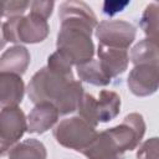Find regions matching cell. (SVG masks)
Here are the masks:
<instances>
[{
    "instance_id": "6da1fadb",
    "label": "cell",
    "mask_w": 159,
    "mask_h": 159,
    "mask_svg": "<svg viewBox=\"0 0 159 159\" xmlns=\"http://www.w3.org/2000/svg\"><path fill=\"white\" fill-rule=\"evenodd\" d=\"M58 16L61 27L57 51L76 66L93 60L94 45L91 36L98 22L91 7L82 1H65L60 6Z\"/></svg>"
},
{
    "instance_id": "7a4b0ae2",
    "label": "cell",
    "mask_w": 159,
    "mask_h": 159,
    "mask_svg": "<svg viewBox=\"0 0 159 159\" xmlns=\"http://www.w3.org/2000/svg\"><path fill=\"white\" fill-rule=\"evenodd\" d=\"M27 94L35 104L51 103L60 114H67L78 108L84 92L81 82L76 81L73 75H65L46 66L32 76L27 86Z\"/></svg>"
},
{
    "instance_id": "3957f363",
    "label": "cell",
    "mask_w": 159,
    "mask_h": 159,
    "mask_svg": "<svg viewBox=\"0 0 159 159\" xmlns=\"http://www.w3.org/2000/svg\"><path fill=\"white\" fill-rule=\"evenodd\" d=\"M48 31L47 20L31 12L27 16L9 17V20L2 22V39L14 43L42 42L47 37Z\"/></svg>"
},
{
    "instance_id": "277c9868",
    "label": "cell",
    "mask_w": 159,
    "mask_h": 159,
    "mask_svg": "<svg viewBox=\"0 0 159 159\" xmlns=\"http://www.w3.org/2000/svg\"><path fill=\"white\" fill-rule=\"evenodd\" d=\"M98 134L96 127L80 116L61 120L53 129V137L58 144L81 153L94 142Z\"/></svg>"
},
{
    "instance_id": "5b68a950",
    "label": "cell",
    "mask_w": 159,
    "mask_h": 159,
    "mask_svg": "<svg viewBox=\"0 0 159 159\" xmlns=\"http://www.w3.org/2000/svg\"><path fill=\"white\" fill-rule=\"evenodd\" d=\"M117 145V148L124 153L137 148L145 133V123L139 113H130L124 117L123 122L116 127L103 130Z\"/></svg>"
},
{
    "instance_id": "8992f818",
    "label": "cell",
    "mask_w": 159,
    "mask_h": 159,
    "mask_svg": "<svg viewBox=\"0 0 159 159\" xmlns=\"http://www.w3.org/2000/svg\"><path fill=\"white\" fill-rule=\"evenodd\" d=\"M99 45L127 50L135 39V27L123 20H104L96 27Z\"/></svg>"
},
{
    "instance_id": "52a82bcc",
    "label": "cell",
    "mask_w": 159,
    "mask_h": 159,
    "mask_svg": "<svg viewBox=\"0 0 159 159\" xmlns=\"http://www.w3.org/2000/svg\"><path fill=\"white\" fill-rule=\"evenodd\" d=\"M27 130V119L19 107L1 108L0 112V133H1V155L10 150L12 145Z\"/></svg>"
},
{
    "instance_id": "ba28073f",
    "label": "cell",
    "mask_w": 159,
    "mask_h": 159,
    "mask_svg": "<svg viewBox=\"0 0 159 159\" xmlns=\"http://www.w3.org/2000/svg\"><path fill=\"white\" fill-rule=\"evenodd\" d=\"M127 84L129 91L137 97H147L159 88V65L142 63L133 67Z\"/></svg>"
},
{
    "instance_id": "9c48e42d",
    "label": "cell",
    "mask_w": 159,
    "mask_h": 159,
    "mask_svg": "<svg viewBox=\"0 0 159 159\" xmlns=\"http://www.w3.org/2000/svg\"><path fill=\"white\" fill-rule=\"evenodd\" d=\"M97 55L103 70L111 78L122 75L128 67L129 55L127 50L98 45Z\"/></svg>"
},
{
    "instance_id": "30bf717a",
    "label": "cell",
    "mask_w": 159,
    "mask_h": 159,
    "mask_svg": "<svg viewBox=\"0 0 159 159\" xmlns=\"http://www.w3.org/2000/svg\"><path fill=\"white\" fill-rule=\"evenodd\" d=\"M60 116L58 109L51 103L36 104L27 116V132L30 133H45L57 122Z\"/></svg>"
},
{
    "instance_id": "8fae6325",
    "label": "cell",
    "mask_w": 159,
    "mask_h": 159,
    "mask_svg": "<svg viewBox=\"0 0 159 159\" xmlns=\"http://www.w3.org/2000/svg\"><path fill=\"white\" fill-rule=\"evenodd\" d=\"M25 87L21 76L0 72V103L1 108L17 107L24 97Z\"/></svg>"
},
{
    "instance_id": "7c38bea8",
    "label": "cell",
    "mask_w": 159,
    "mask_h": 159,
    "mask_svg": "<svg viewBox=\"0 0 159 159\" xmlns=\"http://www.w3.org/2000/svg\"><path fill=\"white\" fill-rule=\"evenodd\" d=\"M30 63V53L24 46H14L7 48L0 58V71L6 73L24 75Z\"/></svg>"
},
{
    "instance_id": "4fadbf2b",
    "label": "cell",
    "mask_w": 159,
    "mask_h": 159,
    "mask_svg": "<svg viewBox=\"0 0 159 159\" xmlns=\"http://www.w3.org/2000/svg\"><path fill=\"white\" fill-rule=\"evenodd\" d=\"M82 154L88 159H124L123 153L104 132H101L94 142L86 148Z\"/></svg>"
},
{
    "instance_id": "5bb4252c",
    "label": "cell",
    "mask_w": 159,
    "mask_h": 159,
    "mask_svg": "<svg viewBox=\"0 0 159 159\" xmlns=\"http://www.w3.org/2000/svg\"><path fill=\"white\" fill-rule=\"evenodd\" d=\"M120 109V97L108 89H103L99 93V98L97 99V116L98 122L107 123L114 119Z\"/></svg>"
},
{
    "instance_id": "9a60e30c",
    "label": "cell",
    "mask_w": 159,
    "mask_h": 159,
    "mask_svg": "<svg viewBox=\"0 0 159 159\" xmlns=\"http://www.w3.org/2000/svg\"><path fill=\"white\" fill-rule=\"evenodd\" d=\"M130 60L134 66L142 63L159 65V41L148 37L142 40L132 48Z\"/></svg>"
},
{
    "instance_id": "2e32d148",
    "label": "cell",
    "mask_w": 159,
    "mask_h": 159,
    "mask_svg": "<svg viewBox=\"0 0 159 159\" xmlns=\"http://www.w3.org/2000/svg\"><path fill=\"white\" fill-rule=\"evenodd\" d=\"M9 159H46L45 145L37 139H25L10 148Z\"/></svg>"
},
{
    "instance_id": "e0dca14e",
    "label": "cell",
    "mask_w": 159,
    "mask_h": 159,
    "mask_svg": "<svg viewBox=\"0 0 159 159\" xmlns=\"http://www.w3.org/2000/svg\"><path fill=\"white\" fill-rule=\"evenodd\" d=\"M76 68L81 81L93 86H107L111 83L112 78L106 73L99 60H91L86 63L76 66Z\"/></svg>"
},
{
    "instance_id": "ac0fdd59",
    "label": "cell",
    "mask_w": 159,
    "mask_h": 159,
    "mask_svg": "<svg viewBox=\"0 0 159 159\" xmlns=\"http://www.w3.org/2000/svg\"><path fill=\"white\" fill-rule=\"evenodd\" d=\"M140 27L148 39L159 41V4L152 2L147 5L142 15Z\"/></svg>"
},
{
    "instance_id": "d6986e66",
    "label": "cell",
    "mask_w": 159,
    "mask_h": 159,
    "mask_svg": "<svg viewBox=\"0 0 159 159\" xmlns=\"http://www.w3.org/2000/svg\"><path fill=\"white\" fill-rule=\"evenodd\" d=\"M78 116L83 118L86 122H88L91 125L97 127L98 122V116H97V99L88 93H84L80 104H78Z\"/></svg>"
},
{
    "instance_id": "ffe728a7",
    "label": "cell",
    "mask_w": 159,
    "mask_h": 159,
    "mask_svg": "<svg viewBox=\"0 0 159 159\" xmlns=\"http://www.w3.org/2000/svg\"><path fill=\"white\" fill-rule=\"evenodd\" d=\"M138 159H159V137L147 139L137 152Z\"/></svg>"
},
{
    "instance_id": "44dd1931",
    "label": "cell",
    "mask_w": 159,
    "mask_h": 159,
    "mask_svg": "<svg viewBox=\"0 0 159 159\" xmlns=\"http://www.w3.org/2000/svg\"><path fill=\"white\" fill-rule=\"evenodd\" d=\"M31 5L29 1H20V0H14V1H4L2 4V16H9V17H15V16H21L24 11Z\"/></svg>"
},
{
    "instance_id": "7402d4cb",
    "label": "cell",
    "mask_w": 159,
    "mask_h": 159,
    "mask_svg": "<svg viewBox=\"0 0 159 159\" xmlns=\"http://www.w3.org/2000/svg\"><path fill=\"white\" fill-rule=\"evenodd\" d=\"M30 7H31V14L47 20L52 14L53 1H32Z\"/></svg>"
},
{
    "instance_id": "603a6c76",
    "label": "cell",
    "mask_w": 159,
    "mask_h": 159,
    "mask_svg": "<svg viewBox=\"0 0 159 159\" xmlns=\"http://www.w3.org/2000/svg\"><path fill=\"white\" fill-rule=\"evenodd\" d=\"M129 5V1H106L103 4V12L106 15H114L124 10L125 6Z\"/></svg>"
}]
</instances>
